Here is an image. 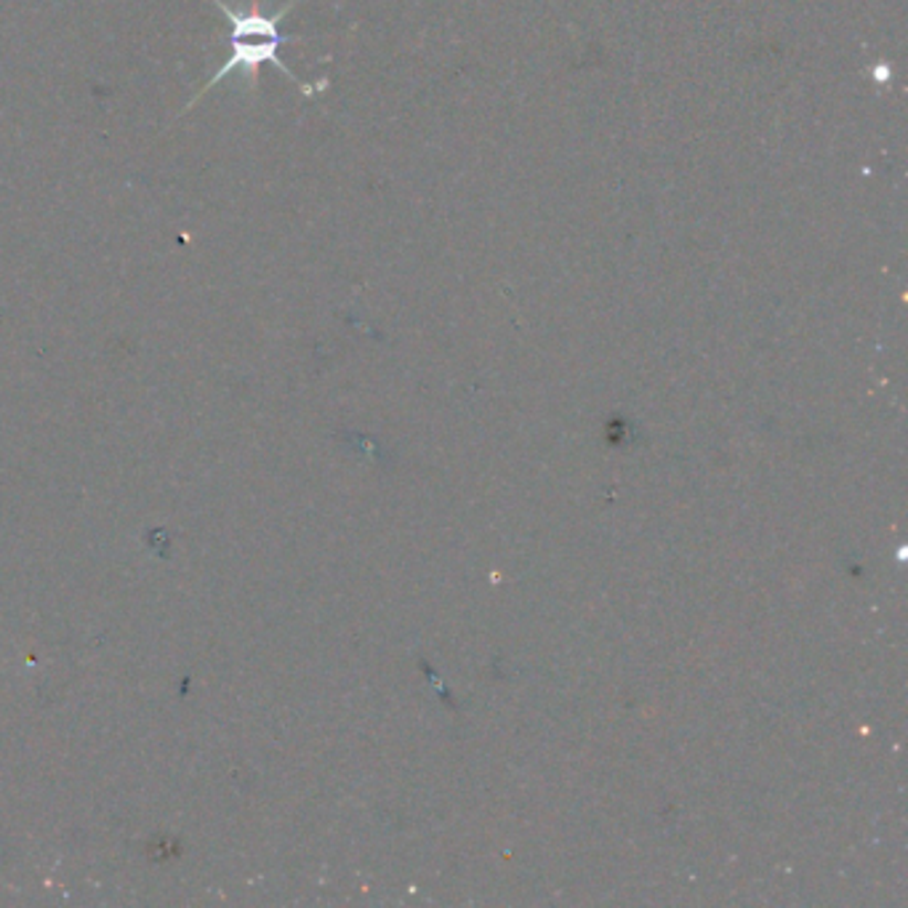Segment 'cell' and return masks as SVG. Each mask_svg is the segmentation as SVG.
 Returning <instances> with one entry per match:
<instances>
[{"label":"cell","mask_w":908,"mask_h":908,"mask_svg":"<svg viewBox=\"0 0 908 908\" xmlns=\"http://www.w3.org/2000/svg\"><path fill=\"white\" fill-rule=\"evenodd\" d=\"M211 3L217 6V9L226 17V22H230V60H226L222 67H219L209 81H205V86L200 88L190 102H187V107L181 109V113H190V109L198 105V102L203 99L209 91H213L217 83H222L224 77L232 73H243L245 77H249L251 86H254L258 77V67H262V64H272L275 70H281L285 77H291V81L302 88V94L313 96L315 91H326V83L309 86V83H304L302 77L291 73V67H285V62L281 60V45L288 41H298V35H285V32L281 30L283 17L294 9L296 0L285 3L281 11H275V14H270V17L256 9L237 11L235 6H230L226 0H211Z\"/></svg>","instance_id":"6da1fadb"}]
</instances>
